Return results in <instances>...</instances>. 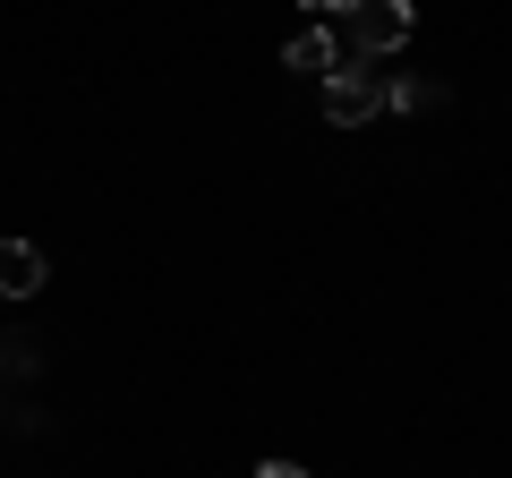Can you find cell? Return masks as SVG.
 <instances>
[{
    "label": "cell",
    "instance_id": "277c9868",
    "mask_svg": "<svg viewBox=\"0 0 512 478\" xmlns=\"http://www.w3.org/2000/svg\"><path fill=\"white\" fill-rule=\"evenodd\" d=\"M444 103H453V86H444V77L384 69V111H410V120H419V111H444Z\"/></svg>",
    "mask_w": 512,
    "mask_h": 478
},
{
    "label": "cell",
    "instance_id": "52a82bcc",
    "mask_svg": "<svg viewBox=\"0 0 512 478\" xmlns=\"http://www.w3.org/2000/svg\"><path fill=\"white\" fill-rule=\"evenodd\" d=\"M256 478H308V470H299V461H265Z\"/></svg>",
    "mask_w": 512,
    "mask_h": 478
},
{
    "label": "cell",
    "instance_id": "5b68a950",
    "mask_svg": "<svg viewBox=\"0 0 512 478\" xmlns=\"http://www.w3.org/2000/svg\"><path fill=\"white\" fill-rule=\"evenodd\" d=\"M282 69H291V77H333V69H342V52H333L325 26H299V35L282 43Z\"/></svg>",
    "mask_w": 512,
    "mask_h": 478
},
{
    "label": "cell",
    "instance_id": "8992f818",
    "mask_svg": "<svg viewBox=\"0 0 512 478\" xmlns=\"http://www.w3.org/2000/svg\"><path fill=\"white\" fill-rule=\"evenodd\" d=\"M0 376H43V350H35V342H9V333H0Z\"/></svg>",
    "mask_w": 512,
    "mask_h": 478
},
{
    "label": "cell",
    "instance_id": "7a4b0ae2",
    "mask_svg": "<svg viewBox=\"0 0 512 478\" xmlns=\"http://www.w3.org/2000/svg\"><path fill=\"white\" fill-rule=\"evenodd\" d=\"M384 111V69H333L325 77V120L333 129H367Z\"/></svg>",
    "mask_w": 512,
    "mask_h": 478
},
{
    "label": "cell",
    "instance_id": "6da1fadb",
    "mask_svg": "<svg viewBox=\"0 0 512 478\" xmlns=\"http://www.w3.org/2000/svg\"><path fill=\"white\" fill-rule=\"evenodd\" d=\"M333 52H342V69H376V60H393L410 35H419V9L410 0H342L325 18Z\"/></svg>",
    "mask_w": 512,
    "mask_h": 478
},
{
    "label": "cell",
    "instance_id": "3957f363",
    "mask_svg": "<svg viewBox=\"0 0 512 478\" xmlns=\"http://www.w3.org/2000/svg\"><path fill=\"white\" fill-rule=\"evenodd\" d=\"M43 282H52V257L35 239H0V299H35Z\"/></svg>",
    "mask_w": 512,
    "mask_h": 478
},
{
    "label": "cell",
    "instance_id": "ba28073f",
    "mask_svg": "<svg viewBox=\"0 0 512 478\" xmlns=\"http://www.w3.org/2000/svg\"><path fill=\"white\" fill-rule=\"evenodd\" d=\"M299 9H308V18H316V26H325V18H333V9H342V0H299Z\"/></svg>",
    "mask_w": 512,
    "mask_h": 478
}]
</instances>
